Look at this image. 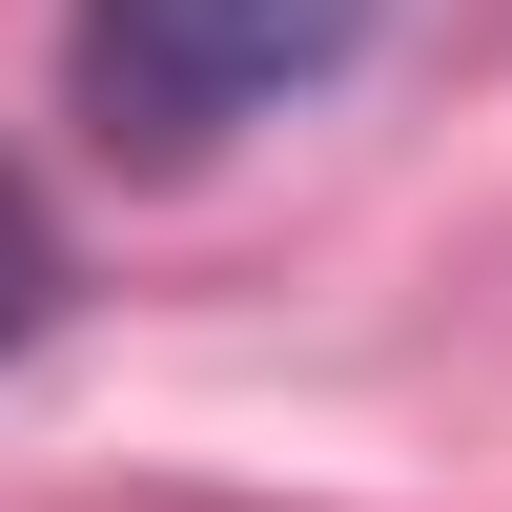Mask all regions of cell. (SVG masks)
Wrapping results in <instances>:
<instances>
[{
  "label": "cell",
  "mask_w": 512,
  "mask_h": 512,
  "mask_svg": "<svg viewBox=\"0 0 512 512\" xmlns=\"http://www.w3.org/2000/svg\"><path fill=\"white\" fill-rule=\"evenodd\" d=\"M369 62V0H62V103L103 164H205Z\"/></svg>",
  "instance_id": "obj_1"
},
{
  "label": "cell",
  "mask_w": 512,
  "mask_h": 512,
  "mask_svg": "<svg viewBox=\"0 0 512 512\" xmlns=\"http://www.w3.org/2000/svg\"><path fill=\"white\" fill-rule=\"evenodd\" d=\"M41 308H62V226L0 185V349H41Z\"/></svg>",
  "instance_id": "obj_2"
}]
</instances>
